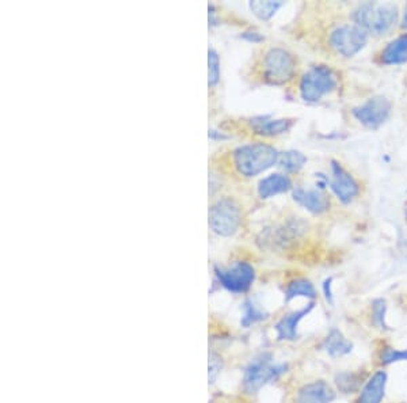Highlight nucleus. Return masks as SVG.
Wrapping results in <instances>:
<instances>
[{
    "mask_svg": "<svg viewBox=\"0 0 407 403\" xmlns=\"http://www.w3.org/2000/svg\"><path fill=\"white\" fill-rule=\"evenodd\" d=\"M280 152L273 145L253 143L240 145L229 154H220L210 159V166L217 173L231 169L242 178H254L279 163Z\"/></svg>",
    "mask_w": 407,
    "mask_h": 403,
    "instance_id": "1",
    "label": "nucleus"
},
{
    "mask_svg": "<svg viewBox=\"0 0 407 403\" xmlns=\"http://www.w3.org/2000/svg\"><path fill=\"white\" fill-rule=\"evenodd\" d=\"M299 61L291 51L283 47H269L262 51L251 68L254 79L269 86H285L297 74Z\"/></svg>",
    "mask_w": 407,
    "mask_h": 403,
    "instance_id": "2",
    "label": "nucleus"
},
{
    "mask_svg": "<svg viewBox=\"0 0 407 403\" xmlns=\"http://www.w3.org/2000/svg\"><path fill=\"white\" fill-rule=\"evenodd\" d=\"M208 217L210 230L219 236L230 238L242 227L243 209L236 199L222 196L210 204Z\"/></svg>",
    "mask_w": 407,
    "mask_h": 403,
    "instance_id": "3",
    "label": "nucleus"
},
{
    "mask_svg": "<svg viewBox=\"0 0 407 403\" xmlns=\"http://www.w3.org/2000/svg\"><path fill=\"white\" fill-rule=\"evenodd\" d=\"M398 7L390 3H365L360 6L353 18L356 25L375 35L385 34L398 22Z\"/></svg>",
    "mask_w": 407,
    "mask_h": 403,
    "instance_id": "4",
    "label": "nucleus"
},
{
    "mask_svg": "<svg viewBox=\"0 0 407 403\" xmlns=\"http://www.w3.org/2000/svg\"><path fill=\"white\" fill-rule=\"evenodd\" d=\"M338 75L327 65H314L307 69L299 82L300 97L306 102H318L323 97L337 90Z\"/></svg>",
    "mask_w": 407,
    "mask_h": 403,
    "instance_id": "5",
    "label": "nucleus"
},
{
    "mask_svg": "<svg viewBox=\"0 0 407 403\" xmlns=\"http://www.w3.org/2000/svg\"><path fill=\"white\" fill-rule=\"evenodd\" d=\"M287 370L288 364H273L270 354H261L244 368L243 388L247 394H256L263 386L280 379Z\"/></svg>",
    "mask_w": 407,
    "mask_h": 403,
    "instance_id": "6",
    "label": "nucleus"
},
{
    "mask_svg": "<svg viewBox=\"0 0 407 403\" xmlns=\"http://www.w3.org/2000/svg\"><path fill=\"white\" fill-rule=\"evenodd\" d=\"M217 283L230 293L242 295L253 287L257 273L256 268L247 261H236L229 268H215Z\"/></svg>",
    "mask_w": 407,
    "mask_h": 403,
    "instance_id": "7",
    "label": "nucleus"
},
{
    "mask_svg": "<svg viewBox=\"0 0 407 403\" xmlns=\"http://www.w3.org/2000/svg\"><path fill=\"white\" fill-rule=\"evenodd\" d=\"M368 33L357 25H345L330 34L329 44L342 58H353L365 48Z\"/></svg>",
    "mask_w": 407,
    "mask_h": 403,
    "instance_id": "8",
    "label": "nucleus"
},
{
    "mask_svg": "<svg viewBox=\"0 0 407 403\" xmlns=\"http://www.w3.org/2000/svg\"><path fill=\"white\" fill-rule=\"evenodd\" d=\"M391 109L392 104L390 99L384 97H374L361 106L354 108L351 113L364 126L369 129H378L388 120Z\"/></svg>",
    "mask_w": 407,
    "mask_h": 403,
    "instance_id": "9",
    "label": "nucleus"
},
{
    "mask_svg": "<svg viewBox=\"0 0 407 403\" xmlns=\"http://www.w3.org/2000/svg\"><path fill=\"white\" fill-rule=\"evenodd\" d=\"M330 185L337 199L344 204L353 202L360 193V188L356 179L337 162L331 163Z\"/></svg>",
    "mask_w": 407,
    "mask_h": 403,
    "instance_id": "10",
    "label": "nucleus"
},
{
    "mask_svg": "<svg viewBox=\"0 0 407 403\" xmlns=\"http://www.w3.org/2000/svg\"><path fill=\"white\" fill-rule=\"evenodd\" d=\"M335 390L324 380H315L301 386L294 397V403H331Z\"/></svg>",
    "mask_w": 407,
    "mask_h": 403,
    "instance_id": "11",
    "label": "nucleus"
},
{
    "mask_svg": "<svg viewBox=\"0 0 407 403\" xmlns=\"http://www.w3.org/2000/svg\"><path fill=\"white\" fill-rule=\"evenodd\" d=\"M294 124L292 118H269V117H254L249 121L250 131L262 138H274L287 133Z\"/></svg>",
    "mask_w": 407,
    "mask_h": 403,
    "instance_id": "12",
    "label": "nucleus"
},
{
    "mask_svg": "<svg viewBox=\"0 0 407 403\" xmlns=\"http://www.w3.org/2000/svg\"><path fill=\"white\" fill-rule=\"evenodd\" d=\"M314 303H310L308 306H306L301 310L293 311L287 315L281 318L276 324H274V331H276V337L279 341H294L297 340L299 334V323L307 317L313 310H314Z\"/></svg>",
    "mask_w": 407,
    "mask_h": 403,
    "instance_id": "13",
    "label": "nucleus"
},
{
    "mask_svg": "<svg viewBox=\"0 0 407 403\" xmlns=\"http://www.w3.org/2000/svg\"><path fill=\"white\" fill-rule=\"evenodd\" d=\"M388 375L383 370H379L371 375L363 388L360 390L356 403H381L385 397Z\"/></svg>",
    "mask_w": 407,
    "mask_h": 403,
    "instance_id": "14",
    "label": "nucleus"
},
{
    "mask_svg": "<svg viewBox=\"0 0 407 403\" xmlns=\"http://www.w3.org/2000/svg\"><path fill=\"white\" fill-rule=\"evenodd\" d=\"M293 200L306 208L311 213H323L330 208V200L317 189H303L297 188L293 190Z\"/></svg>",
    "mask_w": 407,
    "mask_h": 403,
    "instance_id": "15",
    "label": "nucleus"
},
{
    "mask_svg": "<svg viewBox=\"0 0 407 403\" xmlns=\"http://www.w3.org/2000/svg\"><path fill=\"white\" fill-rule=\"evenodd\" d=\"M291 189V178L285 174H272L263 178L258 183V195L262 200H267L274 196L287 193Z\"/></svg>",
    "mask_w": 407,
    "mask_h": 403,
    "instance_id": "16",
    "label": "nucleus"
},
{
    "mask_svg": "<svg viewBox=\"0 0 407 403\" xmlns=\"http://www.w3.org/2000/svg\"><path fill=\"white\" fill-rule=\"evenodd\" d=\"M322 349L333 359L348 356L353 352V344L342 334L341 330L333 327L326 336Z\"/></svg>",
    "mask_w": 407,
    "mask_h": 403,
    "instance_id": "17",
    "label": "nucleus"
},
{
    "mask_svg": "<svg viewBox=\"0 0 407 403\" xmlns=\"http://www.w3.org/2000/svg\"><path fill=\"white\" fill-rule=\"evenodd\" d=\"M380 61L385 65H398L407 63V34L391 41L380 54Z\"/></svg>",
    "mask_w": 407,
    "mask_h": 403,
    "instance_id": "18",
    "label": "nucleus"
},
{
    "mask_svg": "<svg viewBox=\"0 0 407 403\" xmlns=\"http://www.w3.org/2000/svg\"><path fill=\"white\" fill-rule=\"evenodd\" d=\"M368 380L367 374L361 371H345L335 375L334 384L337 386V390L342 394H353L363 388L365 381Z\"/></svg>",
    "mask_w": 407,
    "mask_h": 403,
    "instance_id": "19",
    "label": "nucleus"
},
{
    "mask_svg": "<svg viewBox=\"0 0 407 403\" xmlns=\"http://www.w3.org/2000/svg\"><path fill=\"white\" fill-rule=\"evenodd\" d=\"M297 297H306L314 300L317 297V289L307 279H294L288 283L285 288V302L290 303Z\"/></svg>",
    "mask_w": 407,
    "mask_h": 403,
    "instance_id": "20",
    "label": "nucleus"
},
{
    "mask_svg": "<svg viewBox=\"0 0 407 403\" xmlns=\"http://www.w3.org/2000/svg\"><path fill=\"white\" fill-rule=\"evenodd\" d=\"M307 163L306 155H303L299 151H287L280 154L279 165L281 169H284L287 173H297L300 172L304 165Z\"/></svg>",
    "mask_w": 407,
    "mask_h": 403,
    "instance_id": "21",
    "label": "nucleus"
},
{
    "mask_svg": "<svg viewBox=\"0 0 407 403\" xmlns=\"http://www.w3.org/2000/svg\"><path fill=\"white\" fill-rule=\"evenodd\" d=\"M267 318V314L261 310L253 300H246L243 304V315L240 319V324L244 329H249Z\"/></svg>",
    "mask_w": 407,
    "mask_h": 403,
    "instance_id": "22",
    "label": "nucleus"
},
{
    "mask_svg": "<svg viewBox=\"0 0 407 403\" xmlns=\"http://www.w3.org/2000/svg\"><path fill=\"white\" fill-rule=\"evenodd\" d=\"M283 6L280 1H251L250 8L261 21H269Z\"/></svg>",
    "mask_w": 407,
    "mask_h": 403,
    "instance_id": "23",
    "label": "nucleus"
},
{
    "mask_svg": "<svg viewBox=\"0 0 407 403\" xmlns=\"http://www.w3.org/2000/svg\"><path fill=\"white\" fill-rule=\"evenodd\" d=\"M220 58L213 48L208 52V85L213 90L220 82Z\"/></svg>",
    "mask_w": 407,
    "mask_h": 403,
    "instance_id": "24",
    "label": "nucleus"
},
{
    "mask_svg": "<svg viewBox=\"0 0 407 403\" xmlns=\"http://www.w3.org/2000/svg\"><path fill=\"white\" fill-rule=\"evenodd\" d=\"M379 360L381 365H391L395 363L407 361V349H395L391 346H383L380 349Z\"/></svg>",
    "mask_w": 407,
    "mask_h": 403,
    "instance_id": "25",
    "label": "nucleus"
},
{
    "mask_svg": "<svg viewBox=\"0 0 407 403\" xmlns=\"http://www.w3.org/2000/svg\"><path fill=\"white\" fill-rule=\"evenodd\" d=\"M385 313H387V306L383 299H378L372 304V319L375 326L380 330H388V326L385 323Z\"/></svg>",
    "mask_w": 407,
    "mask_h": 403,
    "instance_id": "26",
    "label": "nucleus"
},
{
    "mask_svg": "<svg viewBox=\"0 0 407 403\" xmlns=\"http://www.w3.org/2000/svg\"><path fill=\"white\" fill-rule=\"evenodd\" d=\"M222 370V359L216 353L209 354V381L215 383Z\"/></svg>",
    "mask_w": 407,
    "mask_h": 403,
    "instance_id": "27",
    "label": "nucleus"
},
{
    "mask_svg": "<svg viewBox=\"0 0 407 403\" xmlns=\"http://www.w3.org/2000/svg\"><path fill=\"white\" fill-rule=\"evenodd\" d=\"M331 281H333L331 277L327 279V280H324V283H323V293H324L326 300L333 304V290H331V286L333 284H331Z\"/></svg>",
    "mask_w": 407,
    "mask_h": 403,
    "instance_id": "28",
    "label": "nucleus"
},
{
    "mask_svg": "<svg viewBox=\"0 0 407 403\" xmlns=\"http://www.w3.org/2000/svg\"><path fill=\"white\" fill-rule=\"evenodd\" d=\"M402 28L407 29V4L405 7V14H404V19H402Z\"/></svg>",
    "mask_w": 407,
    "mask_h": 403,
    "instance_id": "29",
    "label": "nucleus"
}]
</instances>
